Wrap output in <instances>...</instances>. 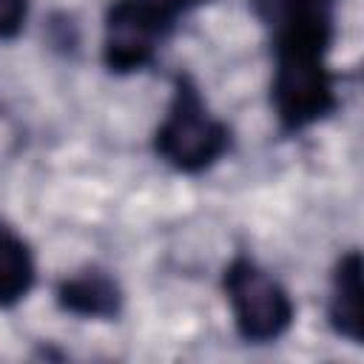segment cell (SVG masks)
Segmentation results:
<instances>
[{"mask_svg": "<svg viewBox=\"0 0 364 364\" xmlns=\"http://www.w3.org/2000/svg\"><path fill=\"white\" fill-rule=\"evenodd\" d=\"M341 0H250L270 40V105L284 134H301L338 108L330 51Z\"/></svg>", "mask_w": 364, "mask_h": 364, "instance_id": "cell-1", "label": "cell"}, {"mask_svg": "<svg viewBox=\"0 0 364 364\" xmlns=\"http://www.w3.org/2000/svg\"><path fill=\"white\" fill-rule=\"evenodd\" d=\"M233 134L219 119L191 74H176L168 108L154 131L156 156L179 173H202L230 151Z\"/></svg>", "mask_w": 364, "mask_h": 364, "instance_id": "cell-2", "label": "cell"}, {"mask_svg": "<svg viewBox=\"0 0 364 364\" xmlns=\"http://www.w3.org/2000/svg\"><path fill=\"white\" fill-rule=\"evenodd\" d=\"M210 0H111L102 23V63L134 74L154 63L179 20Z\"/></svg>", "mask_w": 364, "mask_h": 364, "instance_id": "cell-3", "label": "cell"}, {"mask_svg": "<svg viewBox=\"0 0 364 364\" xmlns=\"http://www.w3.org/2000/svg\"><path fill=\"white\" fill-rule=\"evenodd\" d=\"M222 290L236 333L250 344L282 338L296 316L287 287L250 256H233L222 273Z\"/></svg>", "mask_w": 364, "mask_h": 364, "instance_id": "cell-4", "label": "cell"}, {"mask_svg": "<svg viewBox=\"0 0 364 364\" xmlns=\"http://www.w3.org/2000/svg\"><path fill=\"white\" fill-rule=\"evenodd\" d=\"M54 299L63 313H71L80 318L102 321V318L119 316L122 310V287L117 284L111 273L97 270V267H85V270H77L60 279Z\"/></svg>", "mask_w": 364, "mask_h": 364, "instance_id": "cell-5", "label": "cell"}, {"mask_svg": "<svg viewBox=\"0 0 364 364\" xmlns=\"http://www.w3.org/2000/svg\"><path fill=\"white\" fill-rule=\"evenodd\" d=\"M327 318L330 327L353 341H364V301H361V253L347 250L330 276V296H327Z\"/></svg>", "mask_w": 364, "mask_h": 364, "instance_id": "cell-6", "label": "cell"}, {"mask_svg": "<svg viewBox=\"0 0 364 364\" xmlns=\"http://www.w3.org/2000/svg\"><path fill=\"white\" fill-rule=\"evenodd\" d=\"M37 264L26 239L0 219V310L17 307L34 290Z\"/></svg>", "mask_w": 364, "mask_h": 364, "instance_id": "cell-7", "label": "cell"}, {"mask_svg": "<svg viewBox=\"0 0 364 364\" xmlns=\"http://www.w3.org/2000/svg\"><path fill=\"white\" fill-rule=\"evenodd\" d=\"M28 17V0H0V40H11L23 31Z\"/></svg>", "mask_w": 364, "mask_h": 364, "instance_id": "cell-8", "label": "cell"}]
</instances>
